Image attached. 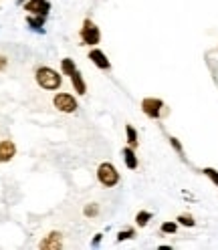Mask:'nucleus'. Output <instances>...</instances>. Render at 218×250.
Wrapping results in <instances>:
<instances>
[{"instance_id": "nucleus-14", "label": "nucleus", "mask_w": 218, "mask_h": 250, "mask_svg": "<svg viewBox=\"0 0 218 250\" xmlns=\"http://www.w3.org/2000/svg\"><path fill=\"white\" fill-rule=\"evenodd\" d=\"M126 133H128V144H130V147H137V131H135V127L133 125H126Z\"/></svg>"}, {"instance_id": "nucleus-8", "label": "nucleus", "mask_w": 218, "mask_h": 250, "mask_svg": "<svg viewBox=\"0 0 218 250\" xmlns=\"http://www.w3.org/2000/svg\"><path fill=\"white\" fill-rule=\"evenodd\" d=\"M89 61H91L97 69H101V71L111 69V62H109L107 55H105L101 49H91V53H89Z\"/></svg>"}, {"instance_id": "nucleus-22", "label": "nucleus", "mask_w": 218, "mask_h": 250, "mask_svg": "<svg viewBox=\"0 0 218 250\" xmlns=\"http://www.w3.org/2000/svg\"><path fill=\"white\" fill-rule=\"evenodd\" d=\"M6 62H8V59H6L4 55H0V71H4V69H6Z\"/></svg>"}, {"instance_id": "nucleus-4", "label": "nucleus", "mask_w": 218, "mask_h": 250, "mask_svg": "<svg viewBox=\"0 0 218 250\" xmlns=\"http://www.w3.org/2000/svg\"><path fill=\"white\" fill-rule=\"evenodd\" d=\"M55 107L59 109L61 113H75L77 111V99L73 95H69V93H57L55 99H53Z\"/></svg>"}, {"instance_id": "nucleus-24", "label": "nucleus", "mask_w": 218, "mask_h": 250, "mask_svg": "<svg viewBox=\"0 0 218 250\" xmlns=\"http://www.w3.org/2000/svg\"><path fill=\"white\" fill-rule=\"evenodd\" d=\"M22 2H26V0H19V4H22Z\"/></svg>"}, {"instance_id": "nucleus-23", "label": "nucleus", "mask_w": 218, "mask_h": 250, "mask_svg": "<svg viewBox=\"0 0 218 250\" xmlns=\"http://www.w3.org/2000/svg\"><path fill=\"white\" fill-rule=\"evenodd\" d=\"M101 238H103V234H97L95 238H93V242H91V246H99V242H101Z\"/></svg>"}, {"instance_id": "nucleus-2", "label": "nucleus", "mask_w": 218, "mask_h": 250, "mask_svg": "<svg viewBox=\"0 0 218 250\" xmlns=\"http://www.w3.org/2000/svg\"><path fill=\"white\" fill-rule=\"evenodd\" d=\"M97 180L103 188H113L119 184V171L113 164L109 162H103L99 167H97Z\"/></svg>"}, {"instance_id": "nucleus-6", "label": "nucleus", "mask_w": 218, "mask_h": 250, "mask_svg": "<svg viewBox=\"0 0 218 250\" xmlns=\"http://www.w3.org/2000/svg\"><path fill=\"white\" fill-rule=\"evenodd\" d=\"M24 10L28 14H35V17H44L46 19V14H49V10H51V2L49 0H26Z\"/></svg>"}, {"instance_id": "nucleus-3", "label": "nucleus", "mask_w": 218, "mask_h": 250, "mask_svg": "<svg viewBox=\"0 0 218 250\" xmlns=\"http://www.w3.org/2000/svg\"><path fill=\"white\" fill-rule=\"evenodd\" d=\"M79 37H81V42H83V44L95 46V44H99V41H101V30H99V26L93 22L91 19H85Z\"/></svg>"}, {"instance_id": "nucleus-16", "label": "nucleus", "mask_w": 218, "mask_h": 250, "mask_svg": "<svg viewBox=\"0 0 218 250\" xmlns=\"http://www.w3.org/2000/svg\"><path fill=\"white\" fill-rule=\"evenodd\" d=\"M178 224H182L186 228H192V226H196V220H194L190 214H180L178 216Z\"/></svg>"}, {"instance_id": "nucleus-13", "label": "nucleus", "mask_w": 218, "mask_h": 250, "mask_svg": "<svg viewBox=\"0 0 218 250\" xmlns=\"http://www.w3.org/2000/svg\"><path fill=\"white\" fill-rule=\"evenodd\" d=\"M61 71H63V75H73L75 71H77V65L73 62V59H63L61 61Z\"/></svg>"}, {"instance_id": "nucleus-11", "label": "nucleus", "mask_w": 218, "mask_h": 250, "mask_svg": "<svg viewBox=\"0 0 218 250\" xmlns=\"http://www.w3.org/2000/svg\"><path fill=\"white\" fill-rule=\"evenodd\" d=\"M71 83H73V89L77 91V95H85L87 93V85H85V79H83V75L79 71H75L71 75Z\"/></svg>"}, {"instance_id": "nucleus-20", "label": "nucleus", "mask_w": 218, "mask_h": 250, "mask_svg": "<svg viewBox=\"0 0 218 250\" xmlns=\"http://www.w3.org/2000/svg\"><path fill=\"white\" fill-rule=\"evenodd\" d=\"M162 232L164 234H176L178 232V222H164L162 224Z\"/></svg>"}, {"instance_id": "nucleus-15", "label": "nucleus", "mask_w": 218, "mask_h": 250, "mask_svg": "<svg viewBox=\"0 0 218 250\" xmlns=\"http://www.w3.org/2000/svg\"><path fill=\"white\" fill-rule=\"evenodd\" d=\"M152 220V212H146V210H142V212H137L135 214V224L137 226H148V222Z\"/></svg>"}, {"instance_id": "nucleus-9", "label": "nucleus", "mask_w": 218, "mask_h": 250, "mask_svg": "<svg viewBox=\"0 0 218 250\" xmlns=\"http://www.w3.org/2000/svg\"><path fill=\"white\" fill-rule=\"evenodd\" d=\"M14 155H17V146H14L10 139H4V142H0V164L10 162Z\"/></svg>"}, {"instance_id": "nucleus-12", "label": "nucleus", "mask_w": 218, "mask_h": 250, "mask_svg": "<svg viewBox=\"0 0 218 250\" xmlns=\"http://www.w3.org/2000/svg\"><path fill=\"white\" fill-rule=\"evenodd\" d=\"M26 24L37 30V33H43V26H44V17H35V14H28L26 17Z\"/></svg>"}, {"instance_id": "nucleus-1", "label": "nucleus", "mask_w": 218, "mask_h": 250, "mask_svg": "<svg viewBox=\"0 0 218 250\" xmlns=\"http://www.w3.org/2000/svg\"><path fill=\"white\" fill-rule=\"evenodd\" d=\"M35 79H37L39 87L44 91H57L61 87V81H63L61 75L51 67H39L35 73Z\"/></svg>"}, {"instance_id": "nucleus-7", "label": "nucleus", "mask_w": 218, "mask_h": 250, "mask_svg": "<svg viewBox=\"0 0 218 250\" xmlns=\"http://www.w3.org/2000/svg\"><path fill=\"white\" fill-rule=\"evenodd\" d=\"M39 248H43V250H59V248H63V234L61 232H51L49 236H44L41 240Z\"/></svg>"}, {"instance_id": "nucleus-18", "label": "nucleus", "mask_w": 218, "mask_h": 250, "mask_svg": "<svg viewBox=\"0 0 218 250\" xmlns=\"http://www.w3.org/2000/svg\"><path fill=\"white\" fill-rule=\"evenodd\" d=\"M202 171H204V176L218 188V169H214V167H204V169H202Z\"/></svg>"}, {"instance_id": "nucleus-17", "label": "nucleus", "mask_w": 218, "mask_h": 250, "mask_svg": "<svg viewBox=\"0 0 218 250\" xmlns=\"http://www.w3.org/2000/svg\"><path fill=\"white\" fill-rule=\"evenodd\" d=\"M83 214H85V218H95L99 214V206L95 204V202H93V204H87L83 208Z\"/></svg>"}, {"instance_id": "nucleus-10", "label": "nucleus", "mask_w": 218, "mask_h": 250, "mask_svg": "<svg viewBox=\"0 0 218 250\" xmlns=\"http://www.w3.org/2000/svg\"><path fill=\"white\" fill-rule=\"evenodd\" d=\"M121 155H123V164H126L128 169H137V164L139 162H137V155H135L133 147H123Z\"/></svg>"}, {"instance_id": "nucleus-19", "label": "nucleus", "mask_w": 218, "mask_h": 250, "mask_svg": "<svg viewBox=\"0 0 218 250\" xmlns=\"http://www.w3.org/2000/svg\"><path fill=\"white\" fill-rule=\"evenodd\" d=\"M133 236H135V230H131V228H128V230H121V232L117 234V242L130 240V238H133Z\"/></svg>"}, {"instance_id": "nucleus-5", "label": "nucleus", "mask_w": 218, "mask_h": 250, "mask_svg": "<svg viewBox=\"0 0 218 250\" xmlns=\"http://www.w3.org/2000/svg\"><path fill=\"white\" fill-rule=\"evenodd\" d=\"M162 107H164V101H162V99H155V97H146V99L142 101V111H144L150 119H160Z\"/></svg>"}, {"instance_id": "nucleus-21", "label": "nucleus", "mask_w": 218, "mask_h": 250, "mask_svg": "<svg viewBox=\"0 0 218 250\" xmlns=\"http://www.w3.org/2000/svg\"><path fill=\"white\" fill-rule=\"evenodd\" d=\"M170 144H172V147H174V149H176V151H178L180 155L184 153V147H182V144L178 142V139H176V137H170Z\"/></svg>"}]
</instances>
